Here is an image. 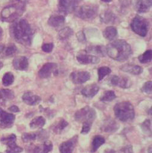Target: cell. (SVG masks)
<instances>
[{"label": "cell", "instance_id": "5", "mask_svg": "<svg viewBox=\"0 0 152 153\" xmlns=\"http://www.w3.org/2000/svg\"><path fill=\"white\" fill-rule=\"evenodd\" d=\"M98 13V7L96 5H84L75 9V15L85 21L94 19Z\"/></svg>", "mask_w": 152, "mask_h": 153}, {"label": "cell", "instance_id": "36", "mask_svg": "<svg viewBox=\"0 0 152 153\" xmlns=\"http://www.w3.org/2000/svg\"><path fill=\"white\" fill-rule=\"evenodd\" d=\"M1 142L7 145V146H10V145H14V144H16V136L15 134H12L7 137H4L1 139Z\"/></svg>", "mask_w": 152, "mask_h": 153}, {"label": "cell", "instance_id": "30", "mask_svg": "<svg viewBox=\"0 0 152 153\" xmlns=\"http://www.w3.org/2000/svg\"><path fill=\"white\" fill-rule=\"evenodd\" d=\"M116 98V95L115 93L112 90L106 91L102 97L100 98V100L104 102H111Z\"/></svg>", "mask_w": 152, "mask_h": 153}, {"label": "cell", "instance_id": "10", "mask_svg": "<svg viewBox=\"0 0 152 153\" xmlns=\"http://www.w3.org/2000/svg\"><path fill=\"white\" fill-rule=\"evenodd\" d=\"M91 74L88 71H74L70 74V79L75 84H82L89 81Z\"/></svg>", "mask_w": 152, "mask_h": 153}, {"label": "cell", "instance_id": "15", "mask_svg": "<svg viewBox=\"0 0 152 153\" xmlns=\"http://www.w3.org/2000/svg\"><path fill=\"white\" fill-rule=\"evenodd\" d=\"M22 100L25 103L30 106H35L38 105L41 100L40 96L34 94L31 91L25 93L22 96Z\"/></svg>", "mask_w": 152, "mask_h": 153}, {"label": "cell", "instance_id": "22", "mask_svg": "<svg viewBox=\"0 0 152 153\" xmlns=\"http://www.w3.org/2000/svg\"><path fill=\"white\" fill-rule=\"evenodd\" d=\"M65 17L62 15H52L48 20V24L52 27H58L65 22Z\"/></svg>", "mask_w": 152, "mask_h": 153}, {"label": "cell", "instance_id": "13", "mask_svg": "<svg viewBox=\"0 0 152 153\" xmlns=\"http://www.w3.org/2000/svg\"><path fill=\"white\" fill-rule=\"evenodd\" d=\"M57 67V64L53 62H47L38 71L39 77L41 79L49 78L52 73L54 72Z\"/></svg>", "mask_w": 152, "mask_h": 153}, {"label": "cell", "instance_id": "25", "mask_svg": "<svg viewBox=\"0 0 152 153\" xmlns=\"http://www.w3.org/2000/svg\"><path fill=\"white\" fill-rule=\"evenodd\" d=\"M117 29L115 27L112 26L107 27L103 31L104 37L108 40H113L117 37Z\"/></svg>", "mask_w": 152, "mask_h": 153}, {"label": "cell", "instance_id": "27", "mask_svg": "<svg viewBox=\"0 0 152 153\" xmlns=\"http://www.w3.org/2000/svg\"><path fill=\"white\" fill-rule=\"evenodd\" d=\"M105 142H106L105 138L102 136H100V135L95 136L93 139L91 152H96L98 150V149L105 143Z\"/></svg>", "mask_w": 152, "mask_h": 153}, {"label": "cell", "instance_id": "32", "mask_svg": "<svg viewBox=\"0 0 152 153\" xmlns=\"http://www.w3.org/2000/svg\"><path fill=\"white\" fill-rule=\"evenodd\" d=\"M18 51V49L17 47L13 45V44H11L10 45H9L7 48H3V52L2 53L4 54V55L6 56H12L13 55H14Z\"/></svg>", "mask_w": 152, "mask_h": 153}, {"label": "cell", "instance_id": "19", "mask_svg": "<svg viewBox=\"0 0 152 153\" xmlns=\"http://www.w3.org/2000/svg\"><path fill=\"white\" fill-rule=\"evenodd\" d=\"M120 70L133 75H139L143 71V69L141 66L129 64H126L122 65L120 67Z\"/></svg>", "mask_w": 152, "mask_h": 153}, {"label": "cell", "instance_id": "21", "mask_svg": "<svg viewBox=\"0 0 152 153\" xmlns=\"http://www.w3.org/2000/svg\"><path fill=\"white\" fill-rule=\"evenodd\" d=\"M53 149V143L50 140H46L43 144L35 147L33 153H48Z\"/></svg>", "mask_w": 152, "mask_h": 153}, {"label": "cell", "instance_id": "47", "mask_svg": "<svg viewBox=\"0 0 152 153\" xmlns=\"http://www.w3.org/2000/svg\"><path fill=\"white\" fill-rule=\"evenodd\" d=\"M17 1L19 2V3H22V4H25L27 0H16Z\"/></svg>", "mask_w": 152, "mask_h": 153}, {"label": "cell", "instance_id": "6", "mask_svg": "<svg viewBox=\"0 0 152 153\" xmlns=\"http://www.w3.org/2000/svg\"><path fill=\"white\" fill-rule=\"evenodd\" d=\"M130 25L132 31L141 37H145L148 31V22L143 17L138 15L133 18Z\"/></svg>", "mask_w": 152, "mask_h": 153}, {"label": "cell", "instance_id": "8", "mask_svg": "<svg viewBox=\"0 0 152 153\" xmlns=\"http://www.w3.org/2000/svg\"><path fill=\"white\" fill-rule=\"evenodd\" d=\"M81 0H58V9L65 14H68L75 10Z\"/></svg>", "mask_w": 152, "mask_h": 153}, {"label": "cell", "instance_id": "38", "mask_svg": "<svg viewBox=\"0 0 152 153\" xmlns=\"http://www.w3.org/2000/svg\"><path fill=\"white\" fill-rule=\"evenodd\" d=\"M23 151V148L16 144L8 146L6 151V153H21Z\"/></svg>", "mask_w": 152, "mask_h": 153}, {"label": "cell", "instance_id": "7", "mask_svg": "<svg viewBox=\"0 0 152 153\" xmlns=\"http://www.w3.org/2000/svg\"><path fill=\"white\" fill-rule=\"evenodd\" d=\"M96 117L97 114L95 110L89 106H86L77 111L74 115L75 121L82 123L87 122L92 124Z\"/></svg>", "mask_w": 152, "mask_h": 153}, {"label": "cell", "instance_id": "17", "mask_svg": "<svg viewBox=\"0 0 152 153\" xmlns=\"http://www.w3.org/2000/svg\"><path fill=\"white\" fill-rule=\"evenodd\" d=\"M13 65L16 70H26L29 65L28 59L26 56H18L13 61Z\"/></svg>", "mask_w": 152, "mask_h": 153}, {"label": "cell", "instance_id": "50", "mask_svg": "<svg viewBox=\"0 0 152 153\" xmlns=\"http://www.w3.org/2000/svg\"><path fill=\"white\" fill-rule=\"evenodd\" d=\"M0 153H1V152H0Z\"/></svg>", "mask_w": 152, "mask_h": 153}, {"label": "cell", "instance_id": "29", "mask_svg": "<svg viewBox=\"0 0 152 153\" xmlns=\"http://www.w3.org/2000/svg\"><path fill=\"white\" fill-rule=\"evenodd\" d=\"M74 33L73 30L68 27L61 30L58 33V37L60 40H65L69 38Z\"/></svg>", "mask_w": 152, "mask_h": 153}, {"label": "cell", "instance_id": "33", "mask_svg": "<svg viewBox=\"0 0 152 153\" xmlns=\"http://www.w3.org/2000/svg\"><path fill=\"white\" fill-rule=\"evenodd\" d=\"M111 72V70L110 67L107 66H103L98 68V81H102L106 76L109 75Z\"/></svg>", "mask_w": 152, "mask_h": 153}, {"label": "cell", "instance_id": "4", "mask_svg": "<svg viewBox=\"0 0 152 153\" xmlns=\"http://www.w3.org/2000/svg\"><path fill=\"white\" fill-rule=\"evenodd\" d=\"M25 11V4L10 5L6 7L1 12V19L7 22H13L19 19Z\"/></svg>", "mask_w": 152, "mask_h": 153}, {"label": "cell", "instance_id": "28", "mask_svg": "<svg viewBox=\"0 0 152 153\" xmlns=\"http://www.w3.org/2000/svg\"><path fill=\"white\" fill-rule=\"evenodd\" d=\"M68 126V122H66L64 119H61L59 121H57L55 124H53V130L55 133L60 134Z\"/></svg>", "mask_w": 152, "mask_h": 153}, {"label": "cell", "instance_id": "14", "mask_svg": "<svg viewBox=\"0 0 152 153\" xmlns=\"http://www.w3.org/2000/svg\"><path fill=\"white\" fill-rule=\"evenodd\" d=\"M77 60L82 64H95L100 61V58L97 56L88 54H79L77 56Z\"/></svg>", "mask_w": 152, "mask_h": 153}, {"label": "cell", "instance_id": "35", "mask_svg": "<svg viewBox=\"0 0 152 153\" xmlns=\"http://www.w3.org/2000/svg\"><path fill=\"white\" fill-rule=\"evenodd\" d=\"M87 51L88 52H92L101 56H104L106 51V49L104 48L103 46H89L88 48H87Z\"/></svg>", "mask_w": 152, "mask_h": 153}, {"label": "cell", "instance_id": "43", "mask_svg": "<svg viewBox=\"0 0 152 153\" xmlns=\"http://www.w3.org/2000/svg\"><path fill=\"white\" fill-rule=\"evenodd\" d=\"M53 48H54V45L53 43H45V44H43V46H41V49L43 51L47 53L51 52L53 51Z\"/></svg>", "mask_w": 152, "mask_h": 153}, {"label": "cell", "instance_id": "16", "mask_svg": "<svg viewBox=\"0 0 152 153\" xmlns=\"http://www.w3.org/2000/svg\"><path fill=\"white\" fill-rule=\"evenodd\" d=\"M15 98L13 91L9 89H0V105L6 106V104Z\"/></svg>", "mask_w": 152, "mask_h": 153}, {"label": "cell", "instance_id": "23", "mask_svg": "<svg viewBox=\"0 0 152 153\" xmlns=\"http://www.w3.org/2000/svg\"><path fill=\"white\" fill-rule=\"evenodd\" d=\"M101 20L103 22L106 24H114L117 20L116 15L111 11L107 10L101 15Z\"/></svg>", "mask_w": 152, "mask_h": 153}, {"label": "cell", "instance_id": "39", "mask_svg": "<svg viewBox=\"0 0 152 153\" xmlns=\"http://www.w3.org/2000/svg\"><path fill=\"white\" fill-rule=\"evenodd\" d=\"M141 128L145 133L151 134V121L150 120H146L142 124Z\"/></svg>", "mask_w": 152, "mask_h": 153}, {"label": "cell", "instance_id": "45", "mask_svg": "<svg viewBox=\"0 0 152 153\" xmlns=\"http://www.w3.org/2000/svg\"><path fill=\"white\" fill-rule=\"evenodd\" d=\"M9 110L10 111V112H19L20 111L19 110V108L16 106V105H13V106H12L11 107H10L9 108Z\"/></svg>", "mask_w": 152, "mask_h": 153}, {"label": "cell", "instance_id": "44", "mask_svg": "<svg viewBox=\"0 0 152 153\" xmlns=\"http://www.w3.org/2000/svg\"><path fill=\"white\" fill-rule=\"evenodd\" d=\"M77 39L81 42H84L86 41V37L82 31H80L79 33H78L77 34Z\"/></svg>", "mask_w": 152, "mask_h": 153}, {"label": "cell", "instance_id": "40", "mask_svg": "<svg viewBox=\"0 0 152 153\" xmlns=\"http://www.w3.org/2000/svg\"><path fill=\"white\" fill-rule=\"evenodd\" d=\"M141 91L147 94H151L152 91V82L151 81H147L145 82L141 88Z\"/></svg>", "mask_w": 152, "mask_h": 153}, {"label": "cell", "instance_id": "31", "mask_svg": "<svg viewBox=\"0 0 152 153\" xmlns=\"http://www.w3.org/2000/svg\"><path fill=\"white\" fill-rule=\"evenodd\" d=\"M152 58L151 50H147L142 55L138 56L139 61L142 64H146L151 62Z\"/></svg>", "mask_w": 152, "mask_h": 153}, {"label": "cell", "instance_id": "12", "mask_svg": "<svg viewBox=\"0 0 152 153\" xmlns=\"http://www.w3.org/2000/svg\"><path fill=\"white\" fill-rule=\"evenodd\" d=\"M78 136H75L72 138L62 142L59 146L61 153H72L73 150L77 143Z\"/></svg>", "mask_w": 152, "mask_h": 153}, {"label": "cell", "instance_id": "41", "mask_svg": "<svg viewBox=\"0 0 152 153\" xmlns=\"http://www.w3.org/2000/svg\"><path fill=\"white\" fill-rule=\"evenodd\" d=\"M92 125V124L90 123H87V122L83 123L82 128V131L80 132L81 134H88L91 129Z\"/></svg>", "mask_w": 152, "mask_h": 153}, {"label": "cell", "instance_id": "24", "mask_svg": "<svg viewBox=\"0 0 152 153\" xmlns=\"http://www.w3.org/2000/svg\"><path fill=\"white\" fill-rule=\"evenodd\" d=\"M119 125L113 120H108L105 121L101 129L106 132H113L119 128Z\"/></svg>", "mask_w": 152, "mask_h": 153}, {"label": "cell", "instance_id": "11", "mask_svg": "<svg viewBox=\"0 0 152 153\" xmlns=\"http://www.w3.org/2000/svg\"><path fill=\"white\" fill-rule=\"evenodd\" d=\"M110 83L113 86L118 87L122 88H128L131 85V81L128 78L116 75L111 76L110 78Z\"/></svg>", "mask_w": 152, "mask_h": 153}, {"label": "cell", "instance_id": "9", "mask_svg": "<svg viewBox=\"0 0 152 153\" xmlns=\"http://www.w3.org/2000/svg\"><path fill=\"white\" fill-rule=\"evenodd\" d=\"M15 115L4 111L0 108V127L3 128L11 127L15 120Z\"/></svg>", "mask_w": 152, "mask_h": 153}, {"label": "cell", "instance_id": "2", "mask_svg": "<svg viewBox=\"0 0 152 153\" xmlns=\"http://www.w3.org/2000/svg\"><path fill=\"white\" fill-rule=\"evenodd\" d=\"M106 53L111 59L117 61H125L132 54L131 45L124 40H116L107 45Z\"/></svg>", "mask_w": 152, "mask_h": 153}, {"label": "cell", "instance_id": "1", "mask_svg": "<svg viewBox=\"0 0 152 153\" xmlns=\"http://www.w3.org/2000/svg\"><path fill=\"white\" fill-rule=\"evenodd\" d=\"M10 34L18 43L30 46L32 43L33 31L30 24L25 19H18L10 26Z\"/></svg>", "mask_w": 152, "mask_h": 153}, {"label": "cell", "instance_id": "26", "mask_svg": "<svg viewBox=\"0 0 152 153\" xmlns=\"http://www.w3.org/2000/svg\"><path fill=\"white\" fill-rule=\"evenodd\" d=\"M46 124V120L44 117L40 116L34 118L30 124V126L32 129L41 128Z\"/></svg>", "mask_w": 152, "mask_h": 153}, {"label": "cell", "instance_id": "37", "mask_svg": "<svg viewBox=\"0 0 152 153\" xmlns=\"http://www.w3.org/2000/svg\"><path fill=\"white\" fill-rule=\"evenodd\" d=\"M37 137V134L35 133H25L22 136V139L25 143H28L34 141Z\"/></svg>", "mask_w": 152, "mask_h": 153}, {"label": "cell", "instance_id": "18", "mask_svg": "<svg viewBox=\"0 0 152 153\" xmlns=\"http://www.w3.org/2000/svg\"><path fill=\"white\" fill-rule=\"evenodd\" d=\"M151 7V0H137L135 9L139 13H144L149 11Z\"/></svg>", "mask_w": 152, "mask_h": 153}, {"label": "cell", "instance_id": "49", "mask_svg": "<svg viewBox=\"0 0 152 153\" xmlns=\"http://www.w3.org/2000/svg\"><path fill=\"white\" fill-rule=\"evenodd\" d=\"M2 35H3V30L1 27H0V39L1 38Z\"/></svg>", "mask_w": 152, "mask_h": 153}, {"label": "cell", "instance_id": "48", "mask_svg": "<svg viewBox=\"0 0 152 153\" xmlns=\"http://www.w3.org/2000/svg\"><path fill=\"white\" fill-rule=\"evenodd\" d=\"M101 1L105 2V3H110L113 1V0H101Z\"/></svg>", "mask_w": 152, "mask_h": 153}, {"label": "cell", "instance_id": "42", "mask_svg": "<svg viewBox=\"0 0 152 153\" xmlns=\"http://www.w3.org/2000/svg\"><path fill=\"white\" fill-rule=\"evenodd\" d=\"M116 153H134L133 147L131 145H126L120 148Z\"/></svg>", "mask_w": 152, "mask_h": 153}, {"label": "cell", "instance_id": "3", "mask_svg": "<svg viewBox=\"0 0 152 153\" xmlns=\"http://www.w3.org/2000/svg\"><path fill=\"white\" fill-rule=\"evenodd\" d=\"M115 116L122 122L132 120L135 117L134 108L129 102H122L117 103L114 107Z\"/></svg>", "mask_w": 152, "mask_h": 153}, {"label": "cell", "instance_id": "34", "mask_svg": "<svg viewBox=\"0 0 152 153\" xmlns=\"http://www.w3.org/2000/svg\"><path fill=\"white\" fill-rule=\"evenodd\" d=\"M14 80H15V77L13 73H12L11 72H7L3 76V80H2L3 84L6 87L10 86L13 83Z\"/></svg>", "mask_w": 152, "mask_h": 153}, {"label": "cell", "instance_id": "46", "mask_svg": "<svg viewBox=\"0 0 152 153\" xmlns=\"http://www.w3.org/2000/svg\"><path fill=\"white\" fill-rule=\"evenodd\" d=\"M4 46H0V55L2 54V52H3V49ZM3 67V64L0 62V69L1 68V67Z\"/></svg>", "mask_w": 152, "mask_h": 153}, {"label": "cell", "instance_id": "20", "mask_svg": "<svg viewBox=\"0 0 152 153\" xmlns=\"http://www.w3.org/2000/svg\"><path fill=\"white\" fill-rule=\"evenodd\" d=\"M99 90L100 88L97 84H91L82 90V94L87 98H92L98 93Z\"/></svg>", "mask_w": 152, "mask_h": 153}]
</instances>
